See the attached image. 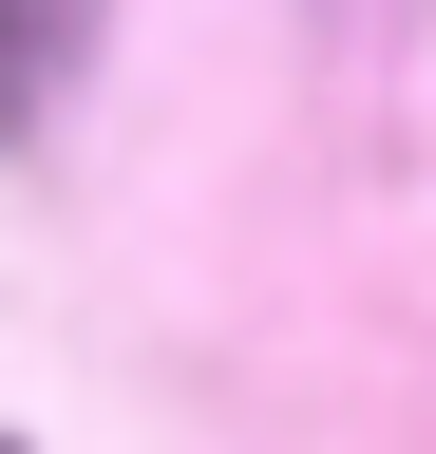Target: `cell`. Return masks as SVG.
<instances>
[{
    "label": "cell",
    "instance_id": "1",
    "mask_svg": "<svg viewBox=\"0 0 436 454\" xmlns=\"http://www.w3.org/2000/svg\"><path fill=\"white\" fill-rule=\"evenodd\" d=\"M58 38H76V0H0V133L38 114V76H58Z\"/></svg>",
    "mask_w": 436,
    "mask_h": 454
}]
</instances>
